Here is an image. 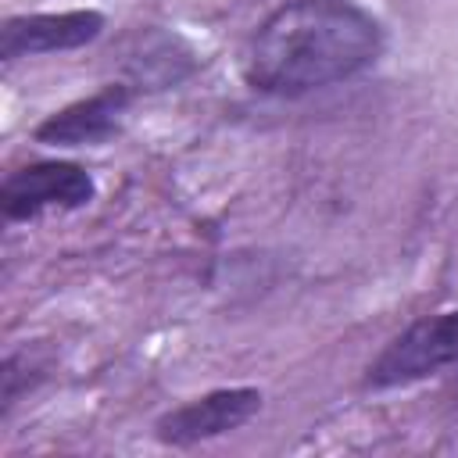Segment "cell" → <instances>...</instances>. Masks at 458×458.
Masks as SVG:
<instances>
[{
    "label": "cell",
    "mask_w": 458,
    "mask_h": 458,
    "mask_svg": "<svg viewBox=\"0 0 458 458\" xmlns=\"http://www.w3.org/2000/svg\"><path fill=\"white\" fill-rule=\"evenodd\" d=\"M39 379H43V365L32 361L29 351H11L0 365V408H4V415H11L18 397L29 394Z\"/></svg>",
    "instance_id": "8"
},
{
    "label": "cell",
    "mask_w": 458,
    "mask_h": 458,
    "mask_svg": "<svg viewBox=\"0 0 458 458\" xmlns=\"http://www.w3.org/2000/svg\"><path fill=\"white\" fill-rule=\"evenodd\" d=\"M265 404L258 386H218L190 397L154 419V440L165 447H197L204 440L243 429Z\"/></svg>",
    "instance_id": "4"
},
{
    "label": "cell",
    "mask_w": 458,
    "mask_h": 458,
    "mask_svg": "<svg viewBox=\"0 0 458 458\" xmlns=\"http://www.w3.org/2000/svg\"><path fill=\"white\" fill-rule=\"evenodd\" d=\"M386 47L383 21L358 0H283L247 39L243 82L293 100L369 72Z\"/></svg>",
    "instance_id": "1"
},
{
    "label": "cell",
    "mask_w": 458,
    "mask_h": 458,
    "mask_svg": "<svg viewBox=\"0 0 458 458\" xmlns=\"http://www.w3.org/2000/svg\"><path fill=\"white\" fill-rule=\"evenodd\" d=\"M458 365V308L433 311L394 333L365 365V390H401Z\"/></svg>",
    "instance_id": "2"
},
{
    "label": "cell",
    "mask_w": 458,
    "mask_h": 458,
    "mask_svg": "<svg viewBox=\"0 0 458 458\" xmlns=\"http://www.w3.org/2000/svg\"><path fill=\"white\" fill-rule=\"evenodd\" d=\"M104 29H107V18L93 7L11 14L0 25V57L11 64V61H21V57L68 54V50L97 43L104 36Z\"/></svg>",
    "instance_id": "5"
},
{
    "label": "cell",
    "mask_w": 458,
    "mask_h": 458,
    "mask_svg": "<svg viewBox=\"0 0 458 458\" xmlns=\"http://www.w3.org/2000/svg\"><path fill=\"white\" fill-rule=\"evenodd\" d=\"M200 68V57L193 54V47L165 29H140L129 57H125V72H129V86L136 93L143 89H172L182 79H190Z\"/></svg>",
    "instance_id": "7"
},
{
    "label": "cell",
    "mask_w": 458,
    "mask_h": 458,
    "mask_svg": "<svg viewBox=\"0 0 458 458\" xmlns=\"http://www.w3.org/2000/svg\"><path fill=\"white\" fill-rule=\"evenodd\" d=\"M136 89L129 82H111L100 86L89 97H79L57 111H50L36 129L32 140L43 147H93V143H107L111 136H118L125 111L132 107Z\"/></svg>",
    "instance_id": "6"
},
{
    "label": "cell",
    "mask_w": 458,
    "mask_h": 458,
    "mask_svg": "<svg viewBox=\"0 0 458 458\" xmlns=\"http://www.w3.org/2000/svg\"><path fill=\"white\" fill-rule=\"evenodd\" d=\"M97 197L93 175L79 161H29L0 182V211L7 222H36L47 211H79Z\"/></svg>",
    "instance_id": "3"
}]
</instances>
